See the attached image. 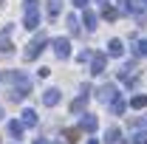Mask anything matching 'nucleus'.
<instances>
[{"label":"nucleus","mask_w":147,"mask_h":144,"mask_svg":"<svg viewBox=\"0 0 147 144\" xmlns=\"http://www.w3.org/2000/svg\"><path fill=\"white\" fill-rule=\"evenodd\" d=\"M23 26H26L28 31L40 28V11H37V9H28V11H26V17H23Z\"/></svg>","instance_id":"8"},{"label":"nucleus","mask_w":147,"mask_h":144,"mask_svg":"<svg viewBox=\"0 0 147 144\" xmlns=\"http://www.w3.org/2000/svg\"><path fill=\"white\" fill-rule=\"evenodd\" d=\"M85 144H96V139H88V141H85Z\"/></svg>","instance_id":"30"},{"label":"nucleus","mask_w":147,"mask_h":144,"mask_svg":"<svg viewBox=\"0 0 147 144\" xmlns=\"http://www.w3.org/2000/svg\"><path fill=\"white\" fill-rule=\"evenodd\" d=\"M105 68H108V54H93L91 73H93V76H99V73H105Z\"/></svg>","instance_id":"7"},{"label":"nucleus","mask_w":147,"mask_h":144,"mask_svg":"<svg viewBox=\"0 0 147 144\" xmlns=\"http://www.w3.org/2000/svg\"><path fill=\"white\" fill-rule=\"evenodd\" d=\"M62 136H65V141H68V144H76V141H79V136H82V130H79V127H68Z\"/></svg>","instance_id":"14"},{"label":"nucleus","mask_w":147,"mask_h":144,"mask_svg":"<svg viewBox=\"0 0 147 144\" xmlns=\"http://www.w3.org/2000/svg\"><path fill=\"white\" fill-rule=\"evenodd\" d=\"M48 45V37L45 34H37L28 45H26V51H23V57H26V62H31V59H37V57L42 54V48Z\"/></svg>","instance_id":"2"},{"label":"nucleus","mask_w":147,"mask_h":144,"mask_svg":"<svg viewBox=\"0 0 147 144\" xmlns=\"http://www.w3.org/2000/svg\"><path fill=\"white\" fill-rule=\"evenodd\" d=\"M130 108H136V110L147 108V93H139V96H133V99H130Z\"/></svg>","instance_id":"17"},{"label":"nucleus","mask_w":147,"mask_h":144,"mask_svg":"<svg viewBox=\"0 0 147 144\" xmlns=\"http://www.w3.org/2000/svg\"><path fill=\"white\" fill-rule=\"evenodd\" d=\"M130 144H147V130H136L130 136Z\"/></svg>","instance_id":"19"},{"label":"nucleus","mask_w":147,"mask_h":144,"mask_svg":"<svg viewBox=\"0 0 147 144\" xmlns=\"http://www.w3.org/2000/svg\"><path fill=\"white\" fill-rule=\"evenodd\" d=\"M42 105H45V108H54V105H59V90H57V88H48L45 93H42Z\"/></svg>","instance_id":"10"},{"label":"nucleus","mask_w":147,"mask_h":144,"mask_svg":"<svg viewBox=\"0 0 147 144\" xmlns=\"http://www.w3.org/2000/svg\"><path fill=\"white\" fill-rule=\"evenodd\" d=\"M65 23H68V31H71V34H79V20L74 17V14H68V20H65Z\"/></svg>","instance_id":"22"},{"label":"nucleus","mask_w":147,"mask_h":144,"mask_svg":"<svg viewBox=\"0 0 147 144\" xmlns=\"http://www.w3.org/2000/svg\"><path fill=\"white\" fill-rule=\"evenodd\" d=\"M76 59H79V62H88V59H93V54H91V51H79Z\"/></svg>","instance_id":"25"},{"label":"nucleus","mask_w":147,"mask_h":144,"mask_svg":"<svg viewBox=\"0 0 147 144\" xmlns=\"http://www.w3.org/2000/svg\"><path fill=\"white\" fill-rule=\"evenodd\" d=\"M122 3V11H127V14H142V9H144V0H119Z\"/></svg>","instance_id":"9"},{"label":"nucleus","mask_w":147,"mask_h":144,"mask_svg":"<svg viewBox=\"0 0 147 144\" xmlns=\"http://www.w3.org/2000/svg\"><path fill=\"white\" fill-rule=\"evenodd\" d=\"M74 6H76V9H82V11H85V9H88V3H91V0H71Z\"/></svg>","instance_id":"26"},{"label":"nucleus","mask_w":147,"mask_h":144,"mask_svg":"<svg viewBox=\"0 0 147 144\" xmlns=\"http://www.w3.org/2000/svg\"><path fill=\"white\" fill-rule=\"evenodd\" d=\"M34 144H48V141H45V139H37V141Z\"/></svg>","instance_id":"29"},{"label":"nucleus","mask_w":147,"mask_h":144,"mask_svg":"<svg viewBox=\"0 0 147 144\" xmlns=\"http://www.w3.org/2000/svg\"><path fill=\"white\" fill-rule=\"evenodd\" d=\"M96 3H99L102 9H108V6H110V0H96Z\"/></svg>","instance_id":"28"},{"label":"nucleus","mask_w":147,"mask_h":144,"mask_svg":"<svg viewBox=\"0 0 147 144\" xmlns=\"http://www.w3.org/2000/svg\"><path fill=\"white\" fill-rule=\"evenodd\" d=\"M82 26H85L88 31H96V14H93L91 9H85V11H82Z\"/></svg>","instance_id":"13"},{"label":"nucleus","mask_w":147,"mask_h":144,"mask_svg":"<svg viewBox=\"0 0 147 144\" xmlns=\"http://www.w3.org/2000/svg\"><path fill=\"white\" fill-rule=\"evenodd\" d=\"M51 48H54V54L59 57V59H68V57H71V42H68L65 37H54V40H51Z\"/></svg>","instance_id":"4"},{"label":"nucleus","mask_w":147,"mask_h":144,"mask_svg":"<svg viewBox=\"0 0 147 144\" xmlns=\"http://www.w3.org/2000/svg\"><path fill=\"white\" fill-rule=\"evenodd\" d=\"M144 9H147V0H144Z\"/></svg>","instance_id":"32"},{"label":"nucleus","mask_w":147,"mask_h":144,"mask_svg":"<svg viewBox=\"0 0 147 144\" xmlns=\"http://www.w3.org/2000/svg\"><path fill=\"white\" fill-rule=\"evenodd\" d=\"M96 127H99V119H96L93 113H82V116H79V130H82V133H93Z\"/></svg>","instance_id":"6"},{"label":"nucleus","mask_w":147,"mask_h":144,"mask_svg":"<svg viewBox=\"0 0 147 144\" xmlns=\"http://www.w3.org/2000/svg\"><path fill=\"white\" fill-rule=\"evenodd\" d=\"M96 99H99V102H105V105H113V102L119 99V90H116V85H113V82L99 85V90H96Z\"/></svg>","instance_id":"3"},{"label":"nucleus","mask_w":147,"mask_h":144,"mask_svg":"<svg viewBox=\"0 0 147 144\" xmlns=\"http://www.w3.org/2000/svg\"><path fill=\"white\" fill-rule=\"evenodd\" d=\"M3 116H6V113H3V110H0V122H3Z\"/></svg>","instance_id":"31"},{"label":"nucleus","mask_w":147,"mask_h":144,"mask_svg":"<svg viewBox=\"0 0 147 144\" xmlns=\"http://www.w3.org/2000/svg\"><path fill=\"white\" fill-rule=\"evenodd\" d=\"M105 141H108V144H116V141H122V133H119V127H110L108 133H105Z\"/></svg>","instance_id":"18"},{"label":"nucleus","mask_w":147,"mask_h":144,"mask_svg":"<svg viewBox=\"0 0 147 144\" xmlns=\"http://www.w3.org/2000/svg\"><path fill=\"white\" fill-rule=\"evenodd\" d=\"M20 122H23V127H34L37 124V113L31 108H26L23 113H20Z\"/></svg>","instance_id":"12"},{"label":"nucleus","mask_w":147,"mask_h":144,"mask_svg":"<svg viewBox=\"0 0 147 144\" xmlns=\"http://www.w3.org/2000/svg\"><path fill=\"white\" fill-rule=\"evenodd\" d=\"M0 82H9L11 85V102H23L28 93H31V76L28 73H23V71H6V73H0Z\"/></svg>","instance_id":"1"},{"label":"nucleus","mask_w":147,"mask_h":144,"mask_svg":"<svg viewBox=\"0 0 147 144\" xmlns=\"http://www.w3.org/2000/svg\"><path fill=\"white\" fill-rule=\"evenodd\" d=\"M105 54H108V57H122V54H125V45H122V40H110Z\"/></svg>","instance_id":"11"},{"label":"nucleus","mask_w":147,"mask_h":144,"mask_svg":"<svg viewBox=\"0 0 147 144\" xmlns=\"http://www.w3.org/2000/svg\"><path fill=\"white\" fill-rule=\"evenodd\" d=\"M23 9L28 11V9H37V0H23Z\"/></svg>","instance_id":"27"},{"label":"nucleus","mask_w":147,"mask_h":144,"mask_svg":"<svg viewBox=\"0 0 147 144\" xmlns=\"http://www.w3.org/2000/svg\"><path fill=\"white\" fill-rule=\"evenodd\" d=\"M48 17L51 20L59 17V0H51V3H48Z\"/></svg>","instance_id":"23"},{"label":"nucleus","mask_w":147,"mask_h":144,"mask_svg":"<svg viewBox=\"0 0 147 144\" xmlns=\"http://www.w3.org/2000/svg\"><path fill=\"white\" fill-rule=\"evenodd\" d=\"M133 51L139 57H147V40H136V42H133Z\"/></svg>","instance_id":"21"},{"label":"nucleus","mask_w":147,"mask_h":144,"mask_svg":"<svg viewBox=\"0 0 147 144\" xmlns=\"http://www.w3.org/2000/svg\"><path fill=\"white\" fill-rule=\"evenodd\" d=\"M88 99H91V88L85 85V88H82V93L71 102V113H82V110H85V105H88Z\"/></svg>","instance_id":"5"},{"label":"nucleus","mask_w":147,"mask_h":144,"mask_svg":"<svg viewBox=\"0 0 147 144\" xmlns=\"http://www.w3.org/2000/svg\"><path fill=\"white\" fill-rule=\"evenodd\" d=\"M125 108H127V102H125V99L119 96V99H116V102L110 105V113H113V116H122V113H125Z\"/></svg>","instance_id":"16"},{"label":"nucleus","mask_w":147,"mask_h":144,"mask_svg":"<svg viewBox=\"0 0 147 144\" xmlns=\"http://www.w3.org/2000/svg\"><path fill=\"white\" fill-rule=\"evenodd\" d=\"M9 133H11V139H20V136H23V122L11 119V122H9Z\"/></svg>","instance_id":"15"},{"label":"nucleus","mask_w":147,"mask_h":144,"mask_svg":"<svg viewBox=\"0 0 147 144\" xmlns=\"http://www.w3.org/2000/svg\"><path fill=\"white\" fill-rule=\"evenodd\" d=\"M102 17H105V20H116V17H119V11H116L113 6H108V9H102Z\"/></svg>","instance_id":"24"},{"label":"nucleus","mask_w":147,"mask_h":144,"mask_svg":"<svg viewBox=\"0 0 147 144\" xmlns=\"http://www.w3.org/2000/svg\"><path fill=\"white\" fill-rule=\"evenodd\" d=\"M11 51H14V45L9 42V37H0V54H3V57H9Z\"/></svg>","instance_id":"20"}]
</instances>
